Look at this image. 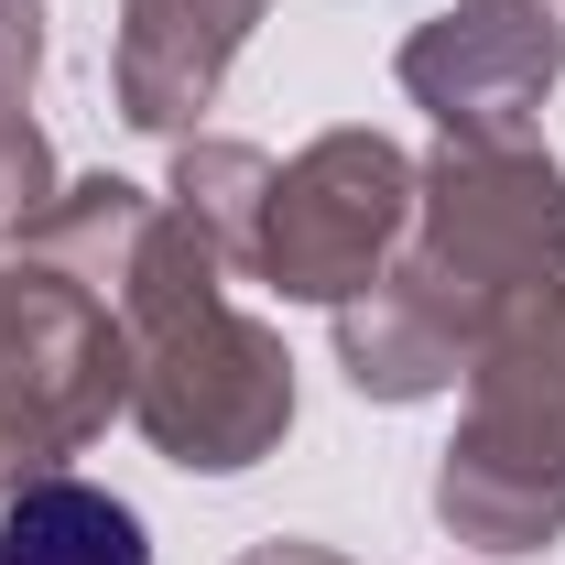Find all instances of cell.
Here are the masks:
<instances>
[{"label":"cell","instance_id":"cell-11","mask_svg":"<svg viewBox=\"0 0 565 565\" xmlns=\"http://www.w3.org/2000/svg\"><path fill=\"white\" fill-rule=\"evenodd\" d=\"M163 196L217 239L228 273H250V250H262V207H273V152H250V141H196V131H185V141H174Z\"/></svg>","mask_w":565,"mask_h":565},{"label":"cell","instance_id":"cell-1","mask_svg":"<svg viewBox=\"0 0 565 565\" xmlns=\"http://www.w3.org/2000/svg\"><path fill=\"white\" fill-rule=\"evenodd\" d=\"M435 522L479 555H533L565 533V262L522 282L468 359V414L435 457Z\"/></svg>","mask_w":565,"mask_h":565},{"label":"cell","instance_id":"cell-3","mask_svg":"<svg viewBox=\"0 0 565 565\" xmlns=\"http://www.w3.org/2000/svg\"><path fill=\"white\" fill-rule=\"evenodd\" d=\"M131 424L152 457L196 468V479H239L294 435V349L282 327L239 316L228 294H196L174 316L131 327Z\"/></svg>","mask_w":565,"mask_h":565},{"label":"cell","instance_id":"cell-9","mask_svg":"<svg viewBox=\"0 0 565 565\" xmlns=\"http://www.w3.org/2000/svg\"><path fill=\"white\" fill-rule=\"evenodd\" d=\"M0 565H152V533L120 490L55 468L0 500Z\"/></svg>","mask_w":565,"mask_h":565},{"label":"cell","instance_id":"cell-10","mask_svg":"<svg viewBox=\"0 0 565 565\" xmlns=\"http://www.w3.org/2000/svg\"><path fill=\"white\" fill-rule=\"evenodd\" d=\"M33 76H44V0H0V228H22L66 185L33 120Z\"/></svg>","mask_w":565,"mask_h":565},{"label":"cell","instance_id":"cell-6","mask_svg":"<svg viewBox=\"0 0 565 565\" xmlns=\"http://www.w3.org/2000/svg\"><path fill=\"white\" fill-rule=\"evenodd\" d=\"M392 76L446 141H544V98L565 76V0H457L403 33Z\"/></svg>","mask_w":565,"mask_h":565},{"label":"cell","instance_id":"cell-12","mask_svg":"<svg viewBox=\"0 0 565 565\" xmlns=\"http://www.w3.org/2000/svg\"><path fill=\"white\" fill-rule=\"evenodd\" d=\"M239 565H349V555H327V544H305V533H273V544H250Z\"/></svg>","mask_w":565,"mask_h":565},{"label":"cell","instance_id":"cell-8","mask_svg":"<svg viewBox=\"0 0 565 565\" xmlns=\"http://www.w3.org/2000/svg\"><path fill=\"white\" fill-rule=\"evenodd\" d=\"M152 185H131V174H76V185H55L44 207L11 228V250L22 262H44V273H66L87 282L98 305L120 294V273H131V250H141V228H152Z\"/></svg>","mask_w":565,"mask_h":565},{"label":"cell","instance_id":"cell-2","mask_svg":"<svg viewBox=\"0 0 565 565\" xmlns=\"http://www.w3.org/2000/svg\"><path fill=\"white\" fill-rule=\"evenodd\" d=\"M555 262H565V163L555 152L544 141H446L424 163L414 239L392 250V282L424 294L479 359L490 316Z\"/></svg>","mask_w":565,"mask_h":565},{"label":"cell","instance_id":"cell-4","mask_svg":"<svg viewBox=\"0 0 565 565\" xmlns=\"http://www.w3.org/2000/svg\"><path fill=\"white\" fill-rule=\"evenodd\" d=\"M109 414H131V327L87 282L0 250V500L55 479Z\"/></svg>","mask_w":565,"mask_h":565},{"label":"cell","instance_id":"cell-5","mask_svg":"<svg viewBox=\"0 0 565 565\" xmlns=\"http://www.w3.org/2000/svg\"><path fill=\"white\" fill-rule=\"evenodd\" d=\"M424 163L392 131H316L294 163H273V207H262V250L250 273L282 305H349L392 273V250L414 239Z\"/></svg>","mask_w":565,"mask_h":565},{"label":"cell","instance_id":"cell-13","mask_svg":"<svg viewBox=\"0 0 565 565\" xmlns=\"http://www.w3.org/2000/svg\"><path fill=\"white\" fill-rule=\"evenodd\" d=\"M0 250H11V228H0Z\"/></svg>","mask_w":565,"mask_h":565},{"label":"cell","instance_id":"cell-7","mask_svg":"<svg viewBox=\"0 0 565 565\" xmlns=\"http://www.w3.org/2000/svg\"><path fill=\"white\" fill-rule=\"evenodd\" d=\"M273 0H120V120L185 141Z\"/></svg>","mask_w":565,"mask_h":565}]
</instances>
